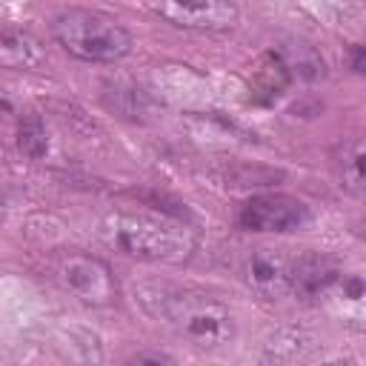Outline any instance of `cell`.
<instances>
[{
  "mask_svg": "<svg viewBox=\"0 0 366 366\" xmlns=\"http://www.w3.org/2000/svg\"><path fill=\"white\" fill-rule=\"evenodd\" d=\"M326 366H355L352 360H337V363H326Z\"/></svg>",
  "mask_w": 366,
  "mask_h": 366,
  "instance_id": "cell-13",
  "label": "cell"
},
{
  "mask_svg": "<svg viewBox=\"0 0 366 366\" xmlns=\"http://www.w3.org/2000/svg\"><path fill=\"white\" fill-rule=\"evenodd\" d=\"M60 283L89 306H109L117 300V280L106 260L83 252L63 254L57 260Z\"/></svg>",
  "mask_w": 366,
  "mask_h": 366,
  "instance_id": "cell-4",
  "label": "cell"
},
{
  "mask_svg": "<svg viewBox=\"0 0 366 366\" xmlns=\"http://www.w3.org/2000/svg\"><path fill=\"white\" fill-rule=\"evenodd\" d=\"M337 172H340V186L355 194L363 197V143L355 137L340 149L337 157Z\"/></svg>",
  "mask_w": 366,
  "mask_h": 366,
  "instance_id": "cell-10",
  "label": "cell"
},
{
  "mask_svg": "<svg viewBox=\"0 0 366 366\" xmlns=\"http://www.w3.org/2000/svg\"><path fill=\"white\" fill-rule=\"evenodd\" d=\"M46 60L43 43L17 29H0V66L3 69H37Z\"/></svg>",
  "mask_w": 366,
  "mask_h": 366,
  "instance_id": "cell-9",
  "label": "cell"
},
{
  "mask_svg": "<svg viewBox=\"0 0 366 366\" xmlns=\"http://www.w3.org/2000/svg\"><path fill=\"white\" fill-rule=\"evenodd\" d=\"M123 366H177V360H174L172 355H166V352L149 349V352H140V355L129 357Z\"/></svg>",
  "mask_w": 366,
  "mask_h": 366,
  "instance_id": "cell-12",
  "label": "cell"
},
{
  "mask_svg": "<svg viewBox=\"0 0 366 366\" xmlns=\"http://www.w3.org/2000/svg\"><path fill=\"white\" fill-rule=\"evenodd\" d=\"M97 234L109 249L146 263H180L197 246L183 220L152 212H112L100 220Z\"/></svg>",
  "mask_w": 366,
  "mask_h": 366,
  "instance_id": "cell-2",
  "label": "cell"
},
{
  "mask_svg": "<svg viewBox=\"0 0 366 366\" xmlns=\"http://www.w3.org/2000/svg\"><path fill=\"white\" fill-rule=\"evenodd\" d=\"M237 223L249 232H274V234L295 232L309 223V206L292 194L266 192V194L249 197L240 206Z\"/></svg>",
  "mask_w": 366,
  "mask_h": 366,
  "instance_id": "cell-5",
  "label": "cell"
},
{
  "mask_svg": "<svg viewBox=\"0 0 366 366\" xmlns=\"http://www.w3.org/2000/svg\"><path fill=\"white\" fill-rule=\"evenodd\" d=\"M134 300L152 320L197 349H217L234 337L232 312L197 289L149 280L134 286Z\"/></svg>",
  "mask_w": 366,
  "mask_h": 366,
  "instance_id": "cell-1",
  "label": "cell"
},
{
  "mask_svg": "<svg viewBox=\"0 0 366 366\" xmlns=\"http://www.w3.org/2000/svg\"><path fill=\"white\" fill-rule=\"evenodd\" d=\"M17 146H20L23 154H29V157H34V160L46 154V149H49V134H46V129H43V123H40L37 117L20 123V129H17Z\"/></svg>",
  "mask_w": 366,
  "mask_h": 366,
  "instance_id": "cell-11",
  "label": "cell"
},
{
  "mask_svg": "<svg viewBox=\"0 0 366 366\" xmlns=\"http://www.w3.org/2000/svg\"><path fill=\"white\" fill-rule=\"evenodd\" d=\"M243 280L260 295H277L289 280V257L283 249H254L243 263Z\"/></svg>",
  "mask_w": 366,
  "mask_h": 366,
  "instance_id": "cell-8",
  "label": "cell"
},
{
  "mask_svg": "<svg viewBox=\"0 0 366 366\" xmlns=\"http://www.w3.org/2000/svg\"><path fill=\"white\" fill-rule=\"evenodd\" d=\"M51 37L77 60L114 63L134 46L132 34L109 14L92 9H66L51 17Z\"/></svg>",
  "mask_w": 366,
  "mask_h": 366,
  "instance_id": "cell-3",
  "label": "cell"
},
{
  "mask_svg": "<svg viewBox=\"0 0 366 366\" xmlns=\"http://www.w3.org/2000/svg\"><path fill=\"white\" fill-rule=\"evenodd\" d=\"M149 11L177 29H192V31H229L240 14L237 6L226 0L160 3V6H149Z\"/></svg>",
  "mask_w": 366,
  "mask_h": 366,
  "instance_id": "cell-6",
  "label": "cell"
},
{
  "mask_svg": "<svg viewBox=\"0 0 366 366\" xmlns=\"http://www.w3.org/2000/svg\"><path fill=\"white\" fill-rule=\"evenodd\" d=\"M340 283V266L335 257L323 252H306L295 260H289V280L286 286L303 297V300H317L329 295Z\"/></svg>",
  "mask_w": 366,
  "mask_h": 366,
  "instance_id": "cell-7",
  "label": "cell"
}]
</instances>
